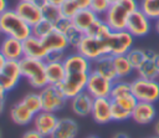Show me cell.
Masks as SVG:
<instances>
[{"label": "cell", "instance_id": "obj_1", "mask_svg": "<svg viewBox=\"0 0 159 138\" xmlns=\"http://www.w3.org/2000/svg\"><path fill=\"white\" fill-rule=\"evenodd\" d=\"M138 9L139 4L137 0H119L109 6L108 11L103 15V20L112 31H122L127 27L129 15Z\"/></svg>", "mask_w": 159, "mask_h": 138}, {"label": "cell", "instance_id": "obj_2", "mask_svg": "<svg viewBox=\"0 0 159 138\" xmlns=\"http://www.w3.org/2000/svg\"><path fill=\"white\" fill-rule=\"evenodd\" d=\"M0 32L2 36H10L24 41L32 35V27L25 22L14 9H7L0 15Z\"/></svg>", "mask_w": 159, "mask_h": 138}, {"label": "cell", "instance_id": "obj_3", "mask_svg": "<svg viewBox=\"0 0 159 138\" xmlns=\"http://www.w3.org/2000/svg\"><path fill=\"white\" fill-rule=\"evenodd\" d=\"M22 77L36 90H41L48 85L46 77V61L32 57H24L20 61Z\"/></svg>", "mask_w": 159, "mask_h": 138}, {"label": "cell", "instance_id": "obj_4", "mask_svg": "<svg viewBox=\"0 0 159 138\" xmlns=\"http://www.w3.org/2000/svg\"><path fill=\"white\" fill-rule=\"evenodd\" d=\"M130 91L137 101L154 103L159 99V81L138 76L130 82Z\"/></svg>", "mask_w": 159, "mask_h": 138}, {"label": "cell", "instance_id": "obj_5", "mask_svg": "<svg viewBox=\"0 0 159 138\" xmlns=\"http://www.w3.org/2000/svg\"><path fill=\"white\" fill-rule=\"evenodd\" d=\"M111 56L127 55V52L133 48L134 36L129 34L127 30L122 31H111V34L103 39Z\"/></svg>", "mask_w": 159, "mask_h": 138}, {"label": "cell", "instance_id": "obj_6", "mask_svg": "<svg viewBox=\"0 0 159 138\" xmlns=\"http://www.w3.org/2000/svg\"><path fill=\"white\" fill-rule=\"evenodd\" d=\"M41 97V103H42V111L47 112H57L61 111L67 102V97L63 94L61 88L58 86L53 85H47L41 91L39 92Z\"/></svg>", "mask_w": 159, "mask_h": 138}, {"label": "cell", "instance_id": "obj_7", "mask_svg": "<svg viewBox=\"0 0 159 138\" xmlns=\"http://www.w3.org/2000/svg\"><path fill=\"white\" fill-rule=\"evenodd\" d=\"M76 50H77V52H80L84 57H87L89 61H94L102 56L109 55L104 40L93 37L89 35H84V37L82 39L81 44L78 45V47Z\"/></svg>", "mask_w": 159, "mask_h": 138}, {"label": "cell", "instance_id": "obj_8", "mask_svg": "<svg viewBox=\"0 0 159 138\" xmlns=\"http://www.w3.org/2000/svg\"><path fill=\"white\" fill-rule=\"evenodd\" d=\"M88 76L89 73H83V72H66V77L58 87L61 88L63 94L68 99H71L76 94L86 91Z\"/></svg>", "mask_w": 159, "mask_h": 138}, {"label": "cell", "instance_id": "obj_9", "mask_svg": "<svg viewBox=\"0 0 159 138\" xmlns=\"http://www.w3.org/2000/svg\"><path fill=\"white\" fill-rule=\"evenodd\" d=\"M113 81L106 78L104 76L91 71L88 76V81L86 85V91L93 97V98H101V97H111Z\"/></svg>", "mask_w": 159, "mask_h": 138}, {"label": "cell", "instance_id": "obj_10", "mask_svg": "<svg viewBox=\"0 0 159 138\" xmlns=\"http://www.w3.org/2000/svg\"><path fill=\"white\" fill-rule=\"evenodd\" d=\"M125 30L134 37H144L152 30V20L140 9H138L129 15Z\"/></svg>", "mask_w": 159, "mask_h": 138}, {"label": "cell", "instance_id": "obj_11", "mask_svg": "<svg viewBox=\"0 0 159 138\" xmlns=\"http://www.w3.org/2000/svg\"><path fill=\"white\" fill-rule=\"evenodd\" d=\"M22 78L21 68H20V62L19 61H12V60H6L4 67L0 71V83L4 87L6 92L12 91Z\"/></svg>", "mask_w": 159, "mask_h": 138}, {"label": "cell", "instance_id": "obj_12", "mask_svg": "<svg viewBox=\"0 0 159 138\" xmlns=\"http://www.w3.org/2000/svg\"><path fill=\"white\" fill-rule=\"evenodd\" d=\"M14 10L31 27L43 19L41 6L36 1H21V0H19V2L15 5Z\"/></svg>", "mask_w": 159, "mask_h": 138}, {"label": "cell", "instance_id": "obj_13", "mask_svg": "<svg viewBox=\"0 0 159 138\" xmlns=\"http://www.w3.org/2000/svg\"><path fill=\"white\" fill-rule=\"evenodd\" d=\"M147 58L143 63L135 68L139 77L148 78V80H158L159 78V53L154 50L147 48Z\"/></svg>", "mask_w": 159, "mask_h": 138}, {"label": "cell", "instance_id": "obj_14", "mask_svg": "<svg viewBox=\"0 0 159 138\" xmlns=\"http://www.w3.org/2000/svg\"><path fill=\"white\" fill-rule=\"evenodd\" d=\"M57 122H58V118L56 117V114L53 112H47V111L37 112L32 119L34 129L46 138H48L50 134L53 132Z\"/></svg>", "mask_w": 159, "mask_h": 138}, {"label": "cell", "instance_id": "obj_15", "mask_svg": "<svg viewBox=\"0 0 159 138\" xmlns=\"http://www.w3.org/2000/svg\"><path fill=\"white\" fill-rule=\"evenodd\" d=\"M91 116L94 119V122H97L99 124H107L111 121H113L112 119V99H111V97L94 98Z\"/></svg>", "mask_w": 159, "mask_h": 138}, {"label": "cell", "instance_id": "obj_16", "mask_svg": "<svg viewBox=\"0 0 159 138\" xmlns=\"http://www.w3.org/2000/svg\"><path fill=\"white\" fill-rule=\"evenodd\" d=\"M0 52L5 56L6 60L20 61L21 58L25 57L24 41L10 36H4L0 42Z\"/></svg>", "mask_w": 159, "mask_h": 138}, {"label": "cell", "instance_id": "obj_17", "mask_svg": "<svg viewBox=\"0 0 159 138\" xmlns=\"http://www.w3.org/2000/svg\"><path fill=\"white\" fill-rule=\"evenodd\" d=\"M66 72H83L89 73L92 71V61L81 55L80 52L70 53L63 60Z\"/></svg>", "mask_w": 159, "mask_h": 138}, {"label": "cell", "instance_id": "obj_18", "mask_svg": "<svg viewBox=\"0 0 159 138\" xmlns=\"http://www.w3.org/2000/svg\"><path fill=\"white\" fill-rule=\"evenodd\" d=\"M93 97L87 92L83 91L75 97L71 98V109L78 117H87L92 112L93 106Z\"/></svg>", "mask_w": 159, "mask_h": 138}, {"label": "cell", "instance_id": "obj_19", "mask_svg": "<svg viewBox=\"0 0 159 138\" xmlns=\"http://www.w3.org/2000/svg\"><path fill=\"white\" fill-rule=\"evenodd\" d=\"M157 111L154 103L150 102H139L132 112V119L138 124H149L155 119Z\"/></svg>", "mask_w": 159, "mask_h": 138}, {"label": "cell", "instance_id": "obj_20", "mask_svg": "<svg viewBox=\"0 0 159 138\" xmlns=\"http://www.w3.org/2000/svg\"><path fill=\"white\" fill-rule=\"evenodd\" d=\"M78 133V123L70 118H58V122L48 138H76Z\"/></svg>", "mask_w": 159, "mask_h": 138}, {"label": "cell", "instance_id": "obj_21", "mask_svg": "<svg viewBox=\"0 0 159 138\" xmlns=\"http://www.w3.org/2000/svg\"><path fill=\"white\" fill-rule=\"evenodd\" d=\"M24 53L26 57L45 60L48 51L45 47L42 39H39V37L31 35L30 37L24 40Z\"/></svg>", "mask_w": 159, "mask_h": 138}, {"label": "cell", "instance_id": "obj_22", "mask_svg": "<svg viewBox=\"0 0 159 138\" xmlns=\"http://www.w3.org/2000/svg\"><path fill=\"white\" fill-rule=\"evenodd\" d=\"M92 71L104 76L106 78H108L113 82L116 80H118L117 72L114 68V63H113V56H111V55H106V56L99 57L98 60L92 61Z\"/></svg>", "mask_w": 159, "mask_h": 138}, {"label": "cell", "instance_id": "obj_23", "mask_svg": "<svg viewBox=\"0 0 159 138\" xmlns=\"http://www.w3.org/2000/svg\"><path fill=\"white\" fill-rule=\"evenodd\" d=\"M34 117H35V113L22 102V99L11 106L10 118L14 123H16L19 126H26L32 122Z\"/></svg>", "mask_w": 159, "mask_h": 138}, {"label": "cell", "instance_id": "obj_24", "mask_svg": "<svg viewBox=\"0 0 159 138\" xmlns=\"http://www.w3.org/2000/svg\"><path fill=\"white\" fill-rule=\"evenodd\" d=\"M46 77L48 85L60 86L66 77V70L63 61H51L46 62Z\"/></svg>", "mask_w": 159, "mask_h": 138}, {"label": "cell", "instance_id": "obj_25", "mask_svg": "<svg viewBox=\"0 0 159 138\" xmlns=\"http://www.w3.org/2000/svg\"><path fill=\"white\" fill-rule=\"evenodd\" d=\"M99 16L94 12V11H92L89 7L88 9H81V10H78L77 11V14L72 17V22H73V25L77 27V29H80L81 31H83L84 34L88 31V29L96 22V20L98 19Z\"/></svg>", "mask_w": 159, "mask_h": 138}, {"label": "cell", "instance_id": "obj_26", "mask_svg": "<svg viewBox=\"0 0 159 138\" xmlns=\"http://www.w3.org/2000/svg\"><path fill=\"white\" fill-rule=\"evenodd\" d=\"M42 42L47 51H66L70 47L68 40L65 34H61L56 30H53L51 34H48L46 37L42 39Z\"/></svg>", "mask_w": 159, "mask_h": 138}, {"label": "cell", "instance_id": "obj_27", "mask_svg": "<svg viewBox=\"0 0 159 138\" xmlns=\"http://www.w3.org/2000/svg\"><path fill=\"white\" fill-rule=\"evenodd\" d=\"M113 63H114V68L117 72V77L120 80L127 78L134 71V67L132 66V63L129 62V60L125 55L113 56Z\"/></svg>", "mask_w": 159, "mask_h": 138}, {"label": "cell", "instance_id": "obj_28", "mask_svg": "<svg viewBox=\"0 0 159 138\" xmlns=\"http://www.w3.org/2000/svg\"><path fill=\"white\" fill-rule=\"evenodd\" d=\"M112 99V104L114 106H118L119 108L132 113L134 107L137 106L138 101L137 98L133 96V93H127V94H123V96H119V97H114V98H111Z\"/></svg>", "mask_w": 159, "mask_h": 138}, {"label": "cell", "instance_id": "obj_29", "mask_svg": "<svg viewBox=\"0 0 159 138\" xmlns=\"http://www.w3.org/2000/svg\"><path fill=\"white\" fill-rule=\"evenodd\" d=\"M111 31L112 30L104 22V20L101 19V17H98L96 20V22L88 29V31L86 32V35H89V36H93V37H98V39H106L111 34Z\"/></svg>", "mask_w": 159, "mask_h": 138}, {"label": "cell", "instance_id": "obj_30", "mask_svg": "<svg viewBox=\"0 0 159 138\" xmlns=\"http://www.w3.org/2000/svg\"><path fill=\"white\" fill-rule=\"evenodd\" d=\"M37 4L41 6L43 19H46V20H48L51 22H55L61 16V11H60V7L58 6L51 5V4L46 2L45 0H39Z\"/></svg>", "mask_w": 159, "mask_h": 138}, {"label": "cell", "instance_id": "obj_31", "mask_svg": "<svg viewBox=\"0 0 159 138\" xmlns=\"http://www.w3.org/2000/svg\"><path fill=\"white\" fill-rule=\"evenodd\" d=\"M139 9L150 19H159V0H142L139 4Z\"/></svg>", "mask_w": 159, "mask_h": 138}, {"label": "cell", "instance_id": "obj_32", "mask_svg": "<svg viewBox=\"0 0 159 138\" xmlns=\"http://www.w3.org/2000/svg\"><path fill=\"white\" fill-rule=\"evenodd\" d=\"M53 30H55L53 22H51L46 19H42L41 21H39L36 25L32 26V36H36L39 39H43L48 34H51Z\"/></svg>", "mask_w": 159, "mask_h": 138}, {"label": "cell", "instance_id": "obj_33", "mask_svg": "<svg viewBox=\"0 0 159 138\" xmlns=\"http://www.w3.org/2000/svg\"><path fill=\"white\" fill-rule=\"evenodd\" d=\"M22 102L36 114L37 112L42 111V103H41V97L40 93L37 92H30L27 94H25V97L22 98Z\"/></svg>", "mask_w": 159, "mask_h": 138}, {"label": "cell", "instance_id": "obj_34", "mask_svg": "<svg viewBox=\"0 0 159 138\" xmlns=\"http://www.w3.org/2000/svg\"><path fill=\"white\" fill-rule=\"evenodd\" d=\"M130 82H127L125 80H116L113 82V86H112V91H111V98H114V97H119V96H123V94H127V93H130Z\"/></svg>", "mask_w": 159, "mask_h": 138}, {"label": "cell", "instance_id": "obj_35", "mask_svg": "<svg viewBox=\"0 0 159 138\" xmlns=\"http://www.w3.org/2000/svg\"><path fill=\"white\" fill-rule=\"evenodd\" d=\"M125 56L128 57L129 62L132 63V66H133L134 70H135V68H138V67L143 63V61L147 58V52H145V50H142V48H130V50L127 52Z\"/></svg>", "mask_w": 159, "mask_h": 138}, {"label": "cell", "instance_id": "obj_36", "mask_svg": "<svg viewBox=\"0 0 159 138\" xmlns=\"http://www.w3.org/2000/svg\"><path fill=\"white\" fill-rule=\"evenodd\" d=\"M84 32L83 31H81L80 29H77L75 25L66 32V37H67V40H68V44H70V46L71 47H75V48H77L78 47V45L81 44V41H82V39L84 37Z\"/></svg>", "mask_w": 159, "mask_h": 138}, {"label": "cell", "instance_id": "obj_37", "mask_svg": "<svg viewBox=\"0 0 159 138\" xmlns=\"http://www.w3.org/2000/svg\"><path fill=\"white\" fill-rule=\"evenodd\" d=\"M109 6H111V2L108 0H91V4H89V9L94 11L98 16L104 15L108 11Z\"/></svg>", "mask_w": 159, "mask_h": 138}, {"label": "cell", "instance_id": "obj_38", "mask_svg": "<svg viewBox=\"0 0 159 138\" xmlns=\"http://www.w3.org/2000/svg\"><path fill=\"white\" fill-rule=\"evenodd\" d=\"M60 11H61V16L72 19V17L77 14L78 7L75 5V2H73L72 0H67L66 2H63V4L60 6Z\"/></svg>", "mask_w": 159, "mask_h": 138}, {"label": "cell", "instance_id": "obj_39", "mask_svg": "<svg viewBox=\"0 0 159 138\" xmlns=\"http://www.w3.org/2000/svg\"><path fill=\"white\" fill-rule=\"evenodd\" d=\"M55 25V30L61 32V34H65L73 26V22H72V19H68V17H65V16H60L58 20H56L53 22Z\"/></svg>", "mask_w": 159, "mask_h": 138}, {"label": "cell", "instance_id": "obj_40", "mask_svg": "<svg viewBox=\"0 0 159 138\" xmlns=\"http://www.w3.org/2000/svg\"><path fill=\"white\" fill-rule=\"evenodd\" d=\"M66 51H48L45 61L46 62H51V61H63L66 55H65Z\"/></svg>", "mask_w": 159, "mask_h": 138}, {"label": "cell", "instance_id": "obj_41", "mask_svg": "<svg viewBox=\"0 0 159 138\" xmlns=\"http://www.w3.org/2000/svg\"><path fill=\"white\" fill-rule=\"evenodd\" d=\"M21 138H46V137H43L42 134H40L37 131H35V129H29V131H26L24 134H22V137Z\"/></svg>", "mask_w": 159, "mask_h": 138}, {"label": "cell", "instance_id": "obj_42", "mask_svg": "<svg viewBox=\"0 0 159 138\" xmlns=\"http://www.w3.org/2000/svg\"><path fill=\"white\" fill-rule=\"evenodd\" d=\"M72 1L78 7V10H81V9H88L89 7V4H91V0H72Z\"/></svg>", "mask_w": 159, "mask_h": 138}, {"label": "cell", "instance_id": "obj_43", "mask_svg": "<svg viewBox=\"0 0 159 138\" xmlns=\"http://www.w3.org/2000/svg\"><path fill=\"white\" fill-rule=\"evenodd\" d=\"M7 9H9L7 0H0V15H1L2 12H5Z\"/></svg>", "mask_w": 159, "mask_h": 138}, {"label": "cell", "instance_id": "obj_44", "mask_svg": "<svg viewBox=\"0 0 159 138\" xmlns=\"http://www.w3.org/2000/svg\"><path fill=\"white\" fill-rule=\"evenodd\" d=\"M46 2H48V4H51V5H55V6H61L63 2H66L67 0H45Z\"/></svg>", "mask_w": 159, "mask_h": 138}, {"label": "cell", "instance_id": "obj_45", "mask_svg": "<svg viewBox=\"0 0 159 138\" xmlns=\"http://www.w3.org/2000/svg\"><path fill=\"white\" fill-rule=\"evenodd\" d=\"M5 97H6V91L4 90V87L0 83V101H5Z\"/></svg>", "mask_w": 159, "mask_h": 138}, {"label": "cell", "instance_id": "obj_46", "mask_svg": "<svg viewBox=\"0 0 159 138\" xmlns=\"http://www.w3.org/2000/svg\"><path fill=\"white\" fill-rule=\"evenodd\" d=\"M5 62H6V58H5V56H4V55L0 52V71H1V68L4 67Z\"/></svg>", "mask_w": 159, "mask_h": 138}, {"label": "cell", "instance_id": "obj_47", "mask_svg": "<svg viewBox=\"0 0 159 138\" xmlns=\"http://www.w3.org/2000/svg\"><path fill=\"white\" fill-rule=\"evenodd\" d=\"M113 138H129V136H128V134H125V133L119 132V133L114 134V136H113Z\"/></svg>", "mask_w": 159, "mask_h": 138}, {"label": "cell", "instance_id": "obj_48", "mask_svg": "<svg viewBox=\"0 0 159 138\" xmlns=\"http://www.w3.org/2000/svg\"><path fill=\"white\" fill-rule=\"evenodd\" d=\"M154 29H155V31L159 34V19L154 20Z\"/></svg>", "mask_w": 159, "mask_h": 138}, {"label": "cell", "instance_id": "obj_49", "mask_svg": "<svg viewBox=\"0 0 159 138\" xmlns=\"http://www.w3.org/2000/svg\"><path fill=\"white\" fill-rule=\"evenodd\" d=\"M154 129H155V133H157V136L159 137V119L155 122V126H154Z\"/></svg>", "mask_w": 159, "mask_h": 138}, {"label": "cell", "instance_id": "obj_50", "mask_svg": "<svg viewBox=\"0 0 159 138\" xmlns=\"http://www.w3.org/2000/svg\"><path fill=\"white\" fill-rule=\"evenodd\" d=\"M4 108H5V101H0V116L4 112Z\"/></svg>", "mask_w": 159, "mask_h": 138}, {"label": "cell", "instance_id": "obj_51", "mask_svg": "<svg viewBox=\"0 0 159 138\" xmlns=\"http://www.w3.org/2000/svg\"><path fill=\"white\" fill-rule=\"evenodd\" d=\"M87 138H99L98 136H94V134H91V136H88Z\"/></svg>", "mask_w": 159, "mask_h": 138}, {"label": "cell", "instance_id": "obj_52", "mask_svg": "<svg viewBox=\"0 0 159 138\" xmlns=\"http://www.w3.org/2000/svg\"><path fill=\"white\" fill-rule=\"evenodd\" d=\"M108 1H109V2H111V5H112V4H116V2H118L119 0H108Z\"/></svg>", "mask_w": 159, "mask_h": 138}, {"label": "cell", "instance_id": "obj_53", "mask_svg": "<svg viewBox=\"0 0 159 138\" xmlns=\"http://www.w3.org/2000/svg\"><path fill=\"white\" fill-rule=\"evenodd\" d=\"M21 1H36V2H37L39 0H21Z\"/></svg>", "mask_w": 159, "mask_h": 138}, {"label": "cell", "instance_id": "obj_54", "mask_svg": "<svg viewBox=\"0 0 159 138\" xmlns=\"http://www.w3.org/2000/svg\"><path fill=\"white\" fill-rule=\"evenodd\" d=\"M153 138H159V137H158V136H155V137H153Z\"/></svg>", "mask_w": 159, "mask_h": 138}, {"label": "cell", "instance_id": "obj_55", "mask_svg": "<svg viewBox=\"0 0 159 138\" xmlns=\"http://www.w3.org/2000/svg\"><path fill=\"white\" fill-rule=\"evenodd\" d=\"M0 138H1V131H0Z\"/></svg>", "mask_w": 159, "mask_h": 138}, {"label": "cell", "instance_id": "obj_56", "mask_svg": "<svg viewBox=\"0 0 159 138\" xmlns=\"http://www.w3.org/2000/svg\"><path fill=\"white\" fill-rule=\"evenodd\" d=\"M0 36H1V32H0Z\"/></svg>", "mask_w": 159, "mask_h": 138}]
</instances>
